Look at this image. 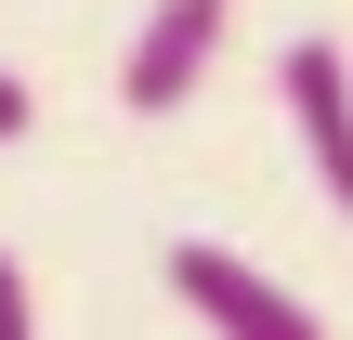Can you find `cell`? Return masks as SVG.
Masks as SVG:
<instances>
[{
	"instance_id": "cell-1",
	"label": "cell",
	"mask_w": 353,
	"mask_h": 340,
	"mask_svg": "<svg viewBox=\"0 0 353 340\" xmlns=\"http://www.w3.org/2000/svg\"><path fill=\"white\" fill-rule=\"evenodd\" d=\"M223 26H236V0H144V26L118 52V105L131 118H183L210 92V66H223Z\"/></svg>"
},
{
	"instance_id": "cell-2",
	"label": "cell",
	"mask_w": 353,
	"mask_h": 340,
	"mask_svg": "<svg viewBox=\"0 0 353 340\" xmlns=\"http://www.w3.org/2000/svg\"><path fill=\"white\" fill-rule=\"evenodd\" d=\"M170 301H183L210 340H327L301 288H275L262 262H236V249H210V236H183V249H170Z\"/></svg>"
},
{
	"instance_id": "cell-3",
	"label": "cell",
	"mask_w": 353,
	"mask_h": 340,
	"mask_svg": "<svg viewBox=\"0 0 353 340\" xmlns=\"http://www.w3.org/2000/svg\"><path fill=\"white\" fill-rule=\"evenodd\" d=\"M275 92H288V118H301V157H314V183H327V210L353 223V52L341 39H288Z\"/></svg>"
},
{
	"instance_id": "cell-4",
	"label": "cell",
	"mask_w": 353,
	"mask_h": 340,
	"mask_svg": "<svg viewBox=\"0 0 353 340\" xmlns=\"http://www.w3.org/2000/svg\"><path fill=\"white\" fill-rule=\"evenodd\" d=\"M0 340H39V288H26L13 249H0Z\"/></svg>"
},
{
	"instance_id": "cell-5",
	"label": "cell",
	"mask_w": 353,
	"mask_h": 340,
	"mask_svg": "<svg viewBox=\"0 0 353 340\" xmlns=\"http://www.w3.org/2000/svg\"><path fill=\"white\" fill-rule=\"evenodd\" d=\"M26 131H39V92H26V79L0 66V144H26Z\"/></svg>"
}]
</instances>
